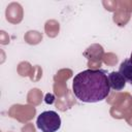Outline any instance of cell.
<instances>
[{
    "label": "cell",
    "instance_id": "cell-1",
    "mask_svg": "<svg viewBox=\"0 0 132 132\" xmlns=\"http://www.w3.org/2000/svg\"><path fill=\"white\" fill-rule=\"evenodd\" d=\"M74 96L85 103H97L106 99L110 87L106 71L103 69H86L78 72L72 80Z\"/></svg>",
    "mask_w": 132,
    "mask_h": 132
},
{
    "label": "cell",
    "instance_id": "cell-2",
    "mask_svg": "<svg viewBox=\"0 0 132 132\" xmlns=\"http://www.w3.org/2000/svg\"><path fill=\"white\" fill-rule=\"evenodd\" d=\"M62 125L61 117L55 110H45L36 119V127L41 132H57Z\"/></svg>",
    "mask_w": 132,
    "mask_h": 132
},
{
    "label": "cell",
    "instance_id": "cell-3",
    "mask_svg": "<svg viewBox=\"0 0 132 132\" xmlns=\"http://www.w3.org/2000/svg\"><path fill=\"white\" fill-rule=\"evenodd\" d=\"M107 78L110 89L114 91H121L126 87L127 81L119 71H111L110 73L107 74Z\"/></svg>",
    "mask_w": 132,
    "mask_h": 132
},
{
    "label": "cell",
    "instance_id": "cell-4",
    "mask_svg": "<svg viewBox=\"0 0 132 132\" xmlns=\"http://www.w3.org/2000/svg\"><path fill=\"white\" fill-rule=\"evenodd\" d=\"M119 72L122 74V76L125 78L127 82L132 85V61L129 59H125L119 68Z\"/></svg>",
    "mask_w": 132,
    "mask_h": 132
},
{
    "label": "cell",
    "instance_id": "cell-5",
    "mask_svg": "<svg viewBox=\"0 0 132 132\" xmlns=\"http://www.w3.org/2000/svg\"><path fill=\"white\" fill-rule=\"evenodd\" d=\"M130 60L132 61V52H131V56H130Z\"/></svg>",
    "mask_w": 132,
    "mask_h": 132
}]
</instances>
